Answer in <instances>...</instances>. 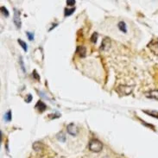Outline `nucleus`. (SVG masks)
I'll use <instances>...</instances> for the list:
<instances>
[{
  "label": "nucleus",
  "instance_id": "1",
  "mask_svg": "<svg viewBox=\"0 0 158 158\" xmlns=\"http://www.w3.org/2000/svg\"><path fill=\"white\" fill-rule=\"evenodd\" d=\"M88 147L91 151L98 153V152H100L103 149V143L100 141L97 140V139H93V140H92L89 142Z\"/></svg>",
  "mask_w": 158,
  "mask_h": 158
},
{
  "label": "nucleus",
  "instance_id": "2",
  "mask_svg": "<svg viewBox=\"0 0 158 158\" xmlns=\"http://www.w3.org/2000/svg\"><path fill=\"white\" fill-rule=\"evenodd\" d=\"M132 90H133V87H130V86H119L117 88V91L123 95H128L131 93Z\"/></svg>",
  "mask_w": 158,
  "mask_h": 158
},
{
  "label": "nucleus",
  "instance_id": "3",
  "mask_svg": "<svg viewBox=\"0 0 158 158\" xmlns=\"http://www.w3.org/2000/svg\"><path fill=\"white\" fill-rule=\"evenodd\" d=\"M148 47L150 49L154 54H158V39H153L149 43Z\"/></svg>",
  "mask_w": 158,
  "mask_h": 158
},
{
  "label": "nucleus",
  "instance_id": "4",
  "mask_svg": "<svg viewBox=\"0 0 158 158\" xmlns=\"http://www.w3.org/2000/svg\"><path fill=\"white\" fill-rule=\"evenodd\" d=\"M13 21H14L15 25L17 28L19 29L21 27V19H20V11H18L17 9L14 10V18H13Z\"/></svg>",
  "mask_w": 158,
  "mask_h": 158
},
{
  "label": "nucleus",
  "instance_id": "5",
  "mask_svg": "<svg viewBox=\"0 0 158 158\" xmlns=\"http://www.w3.org/2000/svg\"><path fill=\"white\" fill-rule=\"evenodd\" d=\"M68 132L71 136H76L78 134V128L74 123H70L68 125Z\"/></svg>",
  "mask_w": 158,
  "mask_h": 158
},
{
  "label": "nucleus",
  "instance_id": "6",
  "mask_svg": "<svg viewBox=\"0 0 158 158\" xmlns=\"http://www.w3.org/2000/svg\"><path fill=\"white\" fill-rule=\"evenodd\" d=\"M110 46H111V40H110L108 37H105V38L103 40L102 42V44H101L100 46V49L101 50H107L108 49L110 48Z\"/></svg>",
  "mask_w": 158,
  "mask_h": 158
},
{
  "label": "nucleus",
  "instance_id": "7",
  "mask_svg": "<svg viewBox=\"0 0 158 158\" xmlns=\"http://www.w3.org/2000/svg\"><path fill=\"white\" fill-rule=\"evenodd\" d=\"M145 96L147 98H149V99H153L158 100V90L150 91V92H147V93L145 94Z\"/></svg>",
  "mask_w": 158,
  "mask_h": 158
},
{
  "label": "nucleus",
  "instance_id": "8",
  "mask_svg": "<svg viewBox=\"0 0 158 158\" xmlns=\"http://www.w3.org/2000/svg\"><path fill=\"white\" fill-rule=\"evenodd\" d=\"M35 108H36L40 112H42V111H44L47 109V105H46L42 101H38V102L36 103V105H35Z\"/></svg>",
  "mask_w": 158,
  "mask_h": 158
},
{
  "label": "nucleus",
  "instance_id": "9",
  "mask_svg": "<svg viewBox=\"0 0 158 158\" xmlns=\"http://www.w3.org/2000/svg\"><path fill=\"white\" fill-rule=\"evenodd\" d=\"M76 52L78 53L80 57H85L86 54H87V49L84 46H79V47H77Z\"/></svg>",
  "mask_w": 158,
  "mask_h": 158
},
{
  "label": "nucleus",
  "instance_id": "10",
  "mask_svg": "<svg viewBox=\"0 0 158 158\" xmlns=\"http://www.w3.org/2000/svg\"><path fill=\"white\" fill-rule=\"evenodd\" d=\"M118 29H119L120 31L123 32V33H126L127 28H126V24H125L124 22H123V21L119 22V23H118Z\"/></svg>",
  "mask_w": 158,
  "mask_h": 158
},
{
  "label": "nucleus",
  "instance_id": "11",
  "mask_svg": "<svg viewBox=\"0 0 158 158\" xmlns=\"http://www.w3.org/2000/svg\"><path fill=\"white\" fill-rule=\"evenodd\" d=\"M42 143L40 142H35V143L33 144V149H35V151H40L42 149Z\"/></svg>",
  "mask_w": 158,
  "mask_h": 158
},
{
  "label": "nucleus",
  "instance_id": "12",
  "mask_svg": "<svg viewBox=\"0 0 158 158\" xmlns=\"http://www.w3.org/2000/svg\"><path fill=\"white\" fill-rule=\"evenodd\" d=\"M145 113H147L148 115H150V116L154 117L156 118H158V112L155 111H143Z\"/></svg>",
  "mask_w": 158,
  "mask_h": 158
},
{
  "label": "nucleus",
  "instance_id": "13",
  "mask_svg": "<svg viewBox=\"0 0 158 158\" xmlns=\"http://www.w3.org/2000/svg\"><path fill=\"white\" fill-rule=\"evenodd\" d=\"M75 11V8H71V9H65V17H68L72 15Z\"/></svg>",
  "mask_w": 158,
  "mask_h": 158
},
{
  "label": "nucleus",
  "instance_id": "14",
  "mask_svg": "<svg viewBox=\"0 0 158 158\" xmlns=\"http://www.w3.org/2000/svg\"><path fill=\"white\" fill-rule=\"evenodd\" d=\"M57 139L59 141H61V142H65L66 141V136H65L64 133L61 132V133H59L57 135Z\"/></svg>",
  "mask_w": 158,
  "mask_h": 158
},
{
  "label": "nucleus",
  "instance_id": "15",
  "mask_svg": "<svg viewBox=\"0 0 158 158\" xmlns=\"http://www.w3.org/2000/svg\"><path fill=\"white\" fill-rule=\"evenodd\" d=\"M18 43L20 44V45L23 47V50L24 51H27V49H28V47H27V44H26V42H23V41H22V40H18Z\"/></svg>",
  "mask_w": 158,
  "mask_h": 158
},
{
  "label": "nucleus",
  "instance_id": "16",
  "mask_svg": "<svg viewBox=\"0 0 158 158\" xmlns=\"http://www.w3.org/2000/svg\"><path fill=\"white\" fill-rule=\"evenodd\" d=\"M4 118L6 121H11V111H8L4 115Z\"/></svg>",
  "mask_w": 158,
  "mask_h": 158
},
{
  "label": "nucleus",
  "instance_id": "17",
  "mask_svg": "<svg viewBox=\"0 0 158 158\" xmlns=\"http://www.w3.org/2000/svg\"><path fill=\"white\" fill-rule=\"evenodd\" d=\"M1 12H2V14L4 15V17L9 16V11H7V9H6L4 6H2V7H1Z\"/></svg>",
  "mask_w": 158,
  "mask_h": 158
},
{
  "label": "nucleus",
  "instance_id": "18",
  "mask_svg": "<svg viewBox=\"0 0 158 158\" xmlns=\"http://www.w3.org/2000/svg\"><path fill=\"white\" fill-rule=\"evenodd\" d=\"M97 40H98V34L95 32V33L92 34V37H91V41H92V42H93V43H96Z\"/></svg>",
  "mask_w": 158,
  "mask_h": 158
},
{
  "label": "nucleus",
  "instance_id": "19",
  "mask_svg": "<svg viewBox=\"0 0 158 158\" xmlns=\"http://www.w3.org/2000/svg\"><path fill=\"white\" fill-rule=\"evenodd\" d=\"M27 34V36H28L29 40L30 41H32L34 39V34L31 33V32H26Z\"/></svg>",
  "mask_w": 158,
  "mask_h": 158
},
{
  "label": "nucleus",
  "instance_id": "20",
  "mask_svg": "<svg viewBox=\"0 0 158 158\" xmlns=\"http://www.w3.org/2000/svg\"><path fill=\"white\" fill-rule=\"evenodd\" d=\"M33 76L35 77V79H36L37 80H40V76H39V74L37 73V72L35 71V70H34L33 71Z\"/></svg>",
  "mask_w": 158,
  "mask_h": 158
},
{
  "label": "nucleus",
  "instance_id": "21",
  "mask_svg": "<svg viewBox=\"0 0 158 158\" xmlns=\"http://www.w3.org/2000/svg\"><path fill=\"white\" fill-rule=\"evenodd\" d=\"M20 63H21V67H22V69H23V71L25 72L24 63H23V59H22V57H20Z\"/></svg>",
  "mask_w": 158,
  "mask_h": 158
},
{
  "label": "nucleus",
  "instance_id": "22",
  "mask_svg": "<svg viewBox=\"0 0 158 158\" xmlns=\"http://www.w3.org/2000/svg\"><path fill=\"white\" fill-rule=\"evenodd\" d=\"M67 4H68V5H73V4H75V1L74 0H68V1H67Z\"/></svg>",
  "mask_w": 158,
  "mask_h": 158
},
{
  "label": "nucleus",
  "instance_id": "23",
  "mask_svg": "<svg viewBox=\"0 0 158 158\" xmlns=\"http://www.w3.org/2000/svg\"><path fill=\"white\" fill-rule=\"evenodd\" d=\"M59 117H60V115H57V116H55L54 114H53V115H49V118H59Z\"/></svg>",
  "mask_w": 158,
  "mask_h": 158
},
{
  "label": "nucleus",
  "instance_id": "24",
  "mask_svg": "<svg viewBox=\"0 0 158 158\" xmlns=\"http://www.w3.org/2000/svg\"><path fill=\"white\" fill-rule=\"evenodd\" d=\"M31 99H32V96H31V95H29L28 100H27V102H30V101H31Z\"/></svg>",
  "mask_w": 158,
  "mask_h": 158
}]
</instances>
